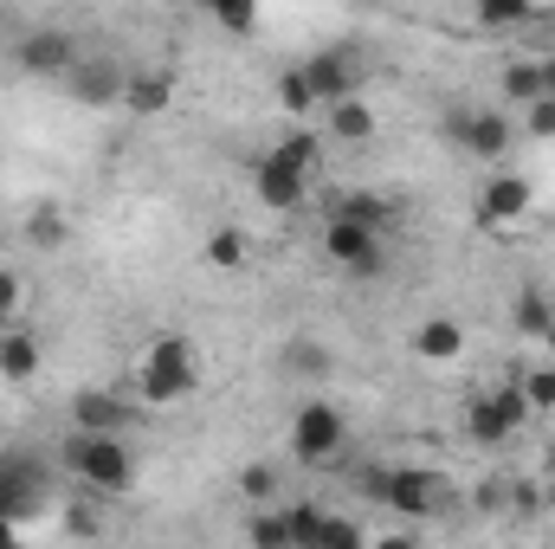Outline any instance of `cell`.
Instances as JSON below:
<instances>
[{
  "label": "cell",
  "mask_w": 555,
  "mask_h": 549,
  "mask_svg": "<svg viewBox=\"0 0 555 549\" xmlns=\"http://www.w3.org/2000/svg\"><path fill=\"white\" fill-rule=\"evenodd\" d=\"M201 388V362H194V343L181 336V330H162V336H149V349H142V369H137V395L149 408H175V401H188Z\"/></svg>",
  "instance_id": "obj_1"
},
{
  "label": "cell",
  "mask_w": 555,
  "mask_h": 549,
  "mask_svg": "<svg viewBox=\"0 0 555 549\" xmlns=\"http://www.w3.org/2000/svg\"><path fill=\"white\" fill-rule=\"evenodd\" d=\"M65 465H72L91 491H104V498H124V491L137 485V452L124 446V433H85V426H72Z\"/></svg>",
  "instance_id": "obj_2"
},
{
  "label": "cell",
  "mask_w": 555,
  "mask_h": 549,
  "mask_svg": "<svg viewBox=\"0 0 555 549\" xmlns=\"http://www.w3.org/2000/svg\"><path fill=\"white\" fill-rule=\"evenodd\" d=\"M323 259L349 278H375L388 266V233H375V227L356 220V214H330V220H323Z\"/></svg>",
  "instance_id": "obj_3"
},
{
  "label": "cell",
  "mask_w": 555,
  "mask_h": 549,
  "mask_svg": "<svg viewBox=\"0 0 555 549\" xmlns=\"http://www.w3.org/2000/svg\"><path fill=\"white\" fill-rule=\"evenodd\" d=\"M349 446V420H343V408L336 401H304V408L291 413V459L297 465H330L336 452Z\"/></svg>",
  "instance_id": "obj_4"
},
{
  "label": "cell",
  "mask_w": 555,
  "mask_h": 549,
  "mask_svg": "<svg viewBox=\"0 0 555 549\" xmlns=\"http://www.w3.org/2000/svg\"><path fill=\"white\" fill-rule=\"evenodd\" d=\"M369 491L388 505V511H401V518H433L439 505H446V478L439 472H426V465H388V472H369Z\"/></svg>",
  "instance_id": "obj_5"
},
{
  "label": "cell",
  "mask_w": 555,
  "mask_h": 549,
  "mask_svg": "<svg viewBox=\"0 0 555 549\" xmlns=\"http://www.w3.org/2000/svg\"><path fill=\"white\" fill-rule=\"evenodd\" d=\"M530 420V401H524V382H504V388H485L465 401V433L478 446H504L517 426Z\"/></svg>",
  "instance_id": "obj_6"
},
{
  "label": "cell",
  "mask_w": 555,
  "mask_h": 549,
  "mask_svg": "<svg viewBox=\"0 0 555 549\" xmlns=\"http://www.w3.org/2000/svg\"><path fill=\"white\" fill-rule=\"evenodd\" d=\"M78 59H85V52H78V39H72L65 26H26L20 46H13V65H20L26 78H65Z\"/></svg>",
  "instance_id": "obj_7"
},
{
  "label": "cell",
  "mask_w": 555,
  "mask_h": 549,
  "mask_svg": "<svg viewBox=\"0 0 555 549\" xmlns=\"http://www.w3.org/2000/svg\"><path fill=\"white\" fill-rule=\"evenodd\" d=\"M446 130H452V142H459L465 155H478V162H498V155L517 142V130H511L504 111H459Z\"/></svg>",
  "instance_id": "obj_8"
},
{
  "label": "cell",
  "mask_w": 555,
  "mask_h": 549,
  "mask_svg": "<svg viewBox=\"0 0 555 549\" xmlns=\"http://www.w3.org/2000/svg\"><path fill=\"white\" fill-rule=\"evenodd\" d=\"M317 175H304L291 155H278V149H266L259 155V168H253V188H259V201L272 207V214H291V207H304V188H310Z\"/></svg>",
  "instance_id": "obj_9"
},
{
  "label": "cell",
  "mask_w": 555,
  "mask_h": 549,
  "mask_svg": "<svg viewBox=\"0 0 555 549\" xmlns=\"http://www.w3.org/2000/svg\"><path fill=\"white\" fill-rule=\"evenodd\" d=\"M39 498H46V472H39V459L33 452H0V511H13L20 524L39 511Z\"/></svg>",
  "instance_id": "obj_10"
},
{
  "label": "cell",
  "mask_w": 555,
  "mask_h": 549,
  "mask_svg": "<svg viewBox=\"0 0 555 549\" xmlns=\"http://www.w3.org/2000/svg\"><path fill=\"white\" fill-rule=\"evenodd\" d=\"M304 78H310L317 104H336V98H356V91H362V65H356V52H343V46H323L317 59H304Z\"/></svg>",
  "instance_id": "obj_11"
},
{
  "label": "cell",
  "mask_w": 555,
  "mask_h": 549,
  "mask_svg": "<svg viewBox=\"0 0 555 549\" xmlns=\"http://www.w3.org/2000/svg\"><path fill=\"white\" fill-rule=\"evenodd\" d=\"M530 207H537V188L524 175H491L485 194H478V227H491V233L498 227H517Z\"/></svg>",
  "instance_id": "obj_12"
},
{
  "label": "cell",
  "mask_w": 555,
  "mask_h": 549,
  "mask_svg": "<svg viewBox=\"0 0 555 549\" xmlns=\"http://www.w3.org/2000/svg\"><path fill=\"white\" fill-rule=\"evenodd\" d=\"M72 426H85V433H130L137 408L117 388H78L72 395Z\"/></svg>",
  "instance_id": "obj_13"
},
{
  "label": "cell",
  "mask_w": 555,
  "mask_h": 549,
  "mask_svg": "<svg viewBox=\"0 0 555 549\" xmlns=\"http://www.w3.org/2000/svg\"><path fill=\"white\" fill-rule=\"evenodd\" d=\"M124 111L130 117L175 111V65H137V72H124Z\"/></svg>",
  "instance_id": "obj_14"
},
{
  "label": "cell",
  "mask_w": 555,
  "mask_h": 549,
  "mask_svg": "<svg viewBox=\"0 0 555 549\" xmlns=\"http://www.w3.org/2000/svg\"><path fill=\"white\" fill-rule=\"evenodd\" d=\"M65 91H72L78 104H91V111L124 104V65H111V59H78V65L65 72Z\"/></svg>",
  "instance_id": "obj_15"
},
{
  "label": "cell",
  "mask_w": 555,
  "mask_h": 549,
  "mask_svg": "<svg viewBox=\"0 0 555 549\" xmlns=\"http://www.w3.org/2000/svg\"><path fill=\"white\" fill-rule=\"evenodd\" d=\"M323 117H330V142H349V149H362V142L382 137V117H375V104H362V91H356V98H336V104H323Z\"/></svg>",
  "instance_id": "obj_16"
},
{
  "label": "cell",
  "mask_w": 555,
  "mask_h": 549,
  "mask_svg": "<svg viewBox=\"0 0 555 549\" xmlns=\"http://www.w3.org/2000/svg\"><path fill=\"white\" fill-rule=\"evenodd\" d=\"M555 323V297L537 284V278H524L517 284V297H511V330L517 336H530V343H543V330Z\"/></svg>",
  "instance_id": "obj_17"
},
{
  "label": "cell",
  "mask_w": 555,
  "mask_h": 549,
  "mask_svg": "<svg viewBox=\"0 0 555 549\" xmlns=\"http://www.w3.org/2000/svg\"><path fill=\"white\" fill-rule=\"evenodd\" d=\"M414 356L420 362H459L465 356V323L459 317H426V323H414Z\"/></svg>",
  "instance_id": "obj_18"
},
{
  "label": "cell",
  "mask_w": 555,
  "mask_h": 549,
  "mask_svg": "<svg viewBox=\"0 0 555 549\" xmlns=\"http://www.w3.org/2000/svg\"><path fill=\"white\" fill-rule=\"evenodd\" d=\"M278 369L297 375V382H330L336 356H330V343H317V336H291V343L278 349Z\"/></svg>",
  "instance_id": "obj_19"
},
{
  "label": "cell",
  "mask_w": 555,
  "mask_h": 549,
  "mask_svg": "<svg viewBox=\"0 0 555 549\" xmlns=\"http://www.w3.org/2000/svg\"><path fill=\"white\" fill-rule=\"evenodd\" d=\"M39 375V336L33 330H0V382H13V388H26Z\"/></svg>",
  "instance_id": "obj_20"
},
{
  "label": "cell",
  "mask_w": 555,
  "mask_h": 549,
  "mask_svg": "<svg viewBox=\"0 0 555 549\" xmlns=\"http://www.w3.org/2000/svg\"><path fill=\"white\" fill-rule=\"evenodd\" d=\"M20 233H26V246H33V253H59V246L72 240V214H65V207H52V201H39V207L26 214V227H20Z\"/></svg>",
  "instance_id": "obj_21"
},
{
  "label": "cell",
  "mask_w": 555,
  "mask_h": 549,
  "mask_svg": "<svg viewBox=\"0 0 555 549\" xmlns=\"http://www.w3.org/2000/svg\"><path fill=\"white\" fill-rule=\"evenodd\" d=\"M498 85H504V98H511V104L555 98V91H550V72H543V59H511V65L498 72Z\"/></svg>",
  "instance_id": "obj_22"
},
{
  "label": "cell",
  "mask_w": 555,
  "mask_h": 549,
  "mask_svg": "<svg viewBox=\"0 0 555 549\" xmlns=\"http://www.w3.org/2000/svg\"><path fill=\"white\" fill-rule=\"evenodd\" d=\"M472 13H478L485 33H517V26H537L543 20L537 0H472Z\"/></svg>",
  "instance_id": "obj_23"
},
{
  "label": "cell",
  "mask_w": 555,
  "mask_h": 549,
  "mask_svg": "<svg viewBox=\"0 0 555 549\" xmlns=\"http://www.w3.org/2000/svg\"><path fill=\"white\" fill-rule=\"evenodd\" d=\"M201 253H207V266H214V272H240L253 246H246V233H240V227H214Z\"/></svg>",
  "instance_id": "obj_24"
},
{
  "label": "cell",
  "mask_w": 555,
  "mask_h": 549,
  "mask_svg": "<svg viewBox=\"0 0 555 549\" xmlns=\"http://www.w3.org/2000/svg\"><path fill=\"white\" fill-rule=\"evenodd\" d=\"M278 104H284V117H310V111H323L317 104V91H310V78H304V65H291V72H278Z\"/></svg>",
  "instance_id": "obj_25"
},
{
  "label": "cell",
  "mask_w": 555,
  "mask_h": 549,
  "mask_svg": "<svg viewBox=\"0 0 555 549\" xmlns=\"http://www.w3.org/2000/svg\"><path fill=\"white\" fill-rule=\"evenodd\" d=\"M201 7H207L233 39H253V33H259V7H266V0H201Z\"/></svg>",
  "instance_id": "obj_26"
},
{
  "label": "cell",
  "mask_w": 555,
  "mask_h": 549,
  "mask_svg": "<svg viewBox=\"0 0 555 549\" xmlns=\"http://www.w3.org/2000/svg\"><path fill=\"white\" fill-rule=\"evenodd\" d=\"M336 214H356V220H369L375 233H388V227H395V201H388V194H369V188H362V194H343V207H336Z\"/></svg>",
  "instance_id": "obj_27"
},
{
  "label": "cell",
  "mask_w": 555,
  "mask_h": 549,
  "mask_svg": "<svg viewBox=\"0 0 555 549\" xmlns=\"http://www.w3.org/2000/svg\"><path fill=\"white\" fill-rule=\"evenodd\" d=\"M278 155H291V162H297V168H304V175H317V168H323V137H317V130H304V124H297V130H291V137H278Z\"/></svg>",
  "instance_id": "obj_28"
},
{
  "label": "cell",
  "mask_w": 555,
  "mask_h": 549,
  "mask_svg": "<svg viewBox=\"0 0 555 549\" xmlns=\"http://www.w3.org/2000/svg\"><path fill=\"white\" fill-rule=\"evenodd\" d=\"M246 537L259 549H291V511H259V518L246 524Z\"/></svg>",
  "instance_id": "obj_29"
},
{
  "label": "cell",
  "mask_w": 555,
  "mask_h": 549,
  "mask_svg": "<svg viewBox=\"0 0 555 549\" xmlns=\"http://www.w3.org/2000/svg\"><path fill=\"white\" fill-rule=\"evenodd\" d=\"M517 382H524V401H530V413H550L555 408V362L530 369V375H517Z\"/></svg>",
  "instance_id": "obj_30"
},
{
  "label": "cell",
  "mask_w": 555,
  "mask_h": 549,
  "mask_svg": "<svg viewBox=\"0 0 555 549\" xmlns=\"http://www.w3.org/2000/svg\"><path fill=\"white\" fill-rule=\"evenodd\" d=\"M240 498L272 505V498H278V465H246V472H240Z\"/></svg>",
  "instance_id": "obj_31"
},
{
  "label": "cell",
  "mask_w": 555,
  "mask_h": 549,
  "mask_svg": "<svg viewBox=\"0 0 555 549\" xmlns=\"http://www.w3.org/2000/svg\"><path fill=\"white\" fill-rule=\"evenodd\" d=\"M356 549V544H369V531L356 524V518H323V531H317V549Z\"/></svg>",
  "instance_id": "obj_32"
},
{
  "label": "cell",
  "mask_w": 555,
  "mask_h": 549,
  "mask_svg": "<svg viewBox=\"0 0 555 549\" xmlns=\"http://www.w3.org/2000/svg\"><path fill=\"white\" fill-rule=\"evenodd\" d=\"M323 531V511L317 505H291V544H317Z\"/></svg>",
  "instance_id": "obj_33"
},
{
  "label": "cell",
  "mask_w": 555,
  "mask_h": 549,
  "mask_svg": "<svg viewBox=\"0 0 555 549\" xmlns=\"http://www.w3.org/2000/svg\"><path fill=\"white\" fill-rule=\"evenodd\" d=\"M524 130H530V137H555V98L524 104Z\"/></svg>",
  "instance_id": "obj_34"
},
{
  "label": "cell",
  "mask_w": 555,
  "mask_h": 549,
  "mask_svg": "<svg viewBox=\"0 0 555 549\" xmlns=\"http://www.w3.org/2000/svg\"><path fill=\"white\" fill-rule=\"evenodd\" d=\"M20 297H26V284L13 266H0V317H20Z\"/></svg>",
  "instance_id": "obj_35"
},
{
  "label": "cell",
  "mask_w": 555,
  "mask_h": 549,
  "mask_svg": "<svg viewBox=\"0 0 555 549\" xmlns=\"http://www.w3.org/2000/svg\"><path fill=\"white\" fill-rule=\"evenodd\" d=\"M13 537H20V518H13V511H0V544H13Z\"/></svg>",
  "instance_id": "obj_36"
},
{
  "label": "cell",
  "mask_w": 555,
  "mask_h": 549,
  "mask_svg": "<svg viewBox=\"0 0 555 549\" xmlns=\"http://www.w3.org/2000/svg\"><path fill=\"white\" fill-rule=\"evenodd\" d=\"M543 343H550V362H555V323H550V330H543Z\"/></svg>",
  "instance_id": "obj_37"
},
{
  "label": "cell",
  "mask_w": 555,
  "mask_h": 549,
  "mask_svg": "<svg viewBox=\"0 0 555 549\" xmlns=\"http://www.w3.org/2000/svg\"><path fill=\"white\" fill-rule=\"evenodd\" d=\"M550 511H555V485H550Z\"/></svg>",
  "instance_id": "obj_38"
},
{
  "label": "cell",
  "mask_w": 555,
  "mask_h": 549,
  "mask_svg": "<svg viewBox=\"0 0 555 549\" xmlns=\"http://www.w3.org/2000/svg\"><path fill=\"white\" fill-rule=\"evenodd\" d=\"M0 330H7V317H0Z\"/></svg>",
  "instance_id": "obj_39"
}]
</instances>
